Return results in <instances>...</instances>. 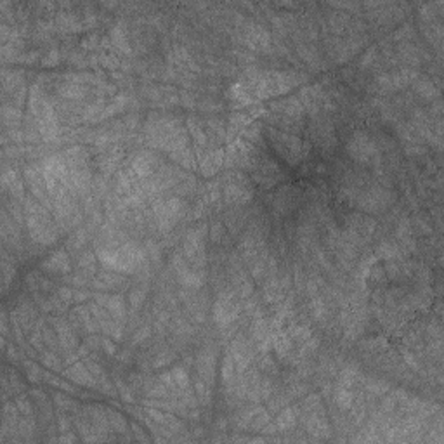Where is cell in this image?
I'll return each instance as SVG.
<instances>
[{
    "mask_svg": "<svg viewBox=\"0 0 444 444\" xmlns=\"http://www.w3.org/2000/svg\"><path fill=\"white\" fill-rule=\"evenodd\" d=\"M349 155H351L354 160L361 161V163H366V161L373 160L378 155L377 144L371 141V137L364 134V132H358V134L352 135V139L347 144Z\"/></svg>",
    "mask_w": 444,
    "mask_h": 444,
    "instance_id": "1",
    "label": "cell"
},
{
    "mask_svg": "<svg viewBox=\"0 0 444 444\" xmlns=\"http://www.w3.org/2000/svg\"><path fill=\"white\" fill-rule=\"evenodd\" d=\"M132 167H134V170L137 172L139 175H150L155 168V157H151V155H148V153L139 155V157L135 158Z\"/></svg>",
    "mask_w": 444,
    "mask_h": 444,
    "instance_id": "2",
    "label": "cell"
},
{
    "mask_svg": "<svg viewBox=\"0 0 444 444\" xmlns=\"http://www.w3.org/2000/svg\"><path fill=\"white\" fill-rule=\"evenodd\" d=\"M45 267L50 271H56V273H64V271L70 269V264H68V257L64 252H57L54 255H50L49 259L45 260Z\"/></svg>",
    "mask_w": 444,
    "mask_h": 444,
    "instance_id": "3",
    "label": "cell"
},
{
    "mask_svg": "<svg viewBox=\"0 0 444 444\" xmlns=\"http://www.w3.org/2000/svg\"><path fill=\"white\" fill-rule=\"evenodd\" d=\"M108 422L111 423V429L115 430V432H127V422H125V418L120 415V413L117 411H108Z\"/></svg>",
    "mask_w": 444,
    "mask_h": 444,
    "instance_id": "4",
    "label": "cell"
},
{
    "mask_svg": "<svg viewBox=\"0 0 444 444\" xmlns=\"http://www.w3.org/2000/svg\"><path fill=\"white\" fill-rule=\"evenodd\" d=\"M293 425H295V415L291 409H284V411L276 418V427L281 430H288Z\"/></svg>",
    "mask_w": 444,
    "mask_h": 444,
    "instance_id": "5",
    "label": "cell"
},
{
    "mask_svg": "<svg viewBox=\"0 0 444 444\" xmlns=\"http://www.w3.org/2000/svg\"><path fill=\"white\" fill-rule=\"evenodd\" d=\"M335 399H337L338 406H342V408H349L352 403V394L347 391V389H338L337 391V396H335Z\"/></svg>",
    "mask_w": 444,
    "mask_h": 444,
    "instance_id": "6",
    "label": "cell"
},
{
    "mask_svg": "<svg viewBox=\"0 0 444 444\" xmlns=\"http://www.w3.org/2000/svg\"><path fill=\"white\" fill-rule=\"evenodd\" d=\"M59 441H77V439H75V437H73V436H63Z\"/></svg>",
    "mask_w": 444,
    "mask_h": 444,
    "instance_id": "7",
    "label": "cell"
}]
</instances>
